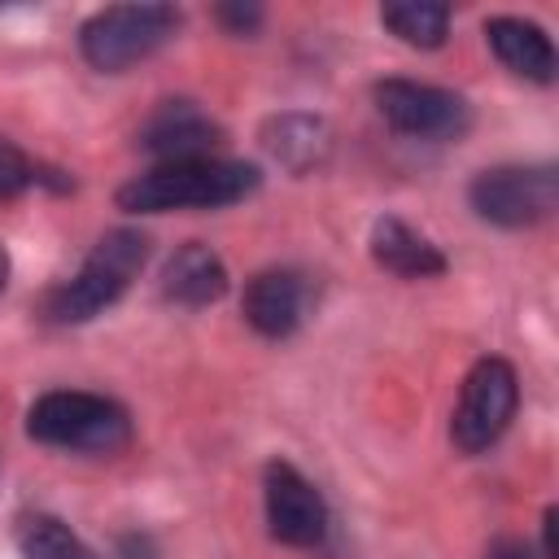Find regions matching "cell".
Masks as SVG:
<instances>
[{"instance_id": "cell-1", "label": "cell", "mask_w": 559, "mask_h": 559, "mask_svg": "<svg viewBox=\"0 0 559 559\" xmlns=\"http://www.w3.org/2000/svg\"><path fill=\"white\" fill-rule=\"evenodd\" d=\"M262 170L236 157H192L162 162L118 188V210L127 214H170V210H223L253 197Z\"/></svg>"}, {"instance_id": "cell-2", "label": "cell", "mask_w": 559, "mask_h": 559, "mask_svg": "<svg viewBox=\"0 0 559 559\" xmlns=\"http://www.w3.org/2000/svg\"><path fill=\"white\" fill-rule=\"evenodd\" d=\"M144 258H148V240L144 231L135 227H114L105 231L92 253L83 258V266L57 284L44 301V319L57 323V328H74V323H92L96 314H105L131 284L135 275L144 271Z\"/></svg>"}, {"instance_id": "cell-3", "label": "cell", "mask_w": 559, "mask_h": 559, "mask_svg": "<svg viewBox=\"0 0 559 559\" xmlns=\"http://www.w3.org/2000/svg\"><path fill=\"white\" fill-rule=\"evenodd\" d=\"M26 432L52 450L79 454H114L131 441V415L122 402L87 389H52L39 393L26 411Z\"/></svg>"}, {"instance_id": "cell-4", "label": "cell", "mask_w": 559, "mask_h": 559, "mask_svg": "<svg viewBox=\"0 0 559 559\" xmlns=\"http://www.w3.org/2000/svg\"><path fill=\"white\" fill-rule=\"evenodd\" d=\"M179 31L175 4H109L79 26V52L100 74H122Z\"/></svg>"}, {"instance_id": "cell-5", "label": "cell", "mask_w": 559, "mask_h": 559, "mask_svg": "<svg viewBox=\"0 0 559 559\" xmlns=\"http://www.w3.org/2000/svg\"><path fill=\"white\" fill-rule=\"evenodd\" d=\"M467 205L480 223L520 231L537 227L559 210V170L555 166H489L467 183Z\"/></svg>"}, {"instance_id": "cell-6", "label": "cell", "mask_w": 559, "mask_h": 559, "mask_svg": "<svg viewBox=\"0 0 559 559\" xmlns=\"http://www.w3.org/2000/svg\"><path fill=\"white\" fill-rule=\"evenodd\" d=\"M520 406V376L507 358H480L472 362V371L463 376L459 389V406L450 415V441L463 454H480L489 450L515 419Z\"/></svg>"}, {"instance_id": "cell-7", "label": "cell", "mask_w": 559, "mask_h": 559, "mask_svg": "<svg viewBox=\"0 0 559 559\" xmlns=\"http://www.w3.org/2000/svg\"><path fill=\"white\" fill-rule=\"evenodd\" d=\"M380 118L415 140H459L472 127V105L437 83H415V79H380L371 87Z\"/></svg>"}, {"instance_id": "cell-8", "label": "cell", "mask_w": 559, "mask_h": 559, "mask_svg": "<svg viewBox=\"0 0 559 559\" xmlns=\"http://www.w3.org/2000/svg\"><path fill=\"white\" fill-rule=\"evenodd\" d=\"M262 511L266 528L284 546H319L328 537V502L323 493L284 459L262 467Z\"/></svg>"}, {"instance_id": "cell-9", "label": "cell", "mask_w": 559, "mask_h": 559, "mask_svg": "<svg viewBox=\"0 0 559 559\" xmlns=\"http://www.w3.org/2000/svg\"><path fill=\"white\" fill-rule=\"evenodd\" d=\"M140 148L162 162H192V157H214L223 144V127L197 105V100H162L144 127H140Z\"/></svg>"}, {"instance_id": "cell-10", "label": "cell", "mask_w": 559, "mask_h": 559, "mask_svg": "<svg viewBox=\"0 0 559 559\" xmlns=\"http://www.w3.org/2000/svg\"><path fill=\"white\" fill-rule=\"evenodd\" d=\"M306 306H310V284L293 266H266V271L249 275L245 297H240L245 323L266 341L293 336L306 319Z\"/></svg>"}, {"instance_id": "cell-11", "label": "cell", "mask_w": 559, "mask_h": 559, "mask_svg": "<svg viewBox=\"0 0 559 559\" xmlns=\"http://www.w3.org/2000/svg\"><path fill=\"white\" fill-rule=\"evenodd\" d=\"M231 275H227V262L201 245V240H188L179 245L166 262H162V297L175 301V306H188V310H201V306H214L223 293H227Z\"/></svg>"}, {"instance_id": "cell-12", "label": "cell", "mask_w": 559, "mask_h": 559, "mask_svg": "<svg viewBox=\"0 0 559 559\" xmlns=\"http://www.w3.org/2000/svg\"><path fill=\"white\" fill-rule=\"evenodd\" d=\"M485 39H489L493 57H498L511 74H520V79H528V83H537V87H550V83H555V70H559L555 44H550V35H546L537 22L498 13V17L485 22Z\"/></svg>"}, {"instance_id": "cell-13", "label": "cell", "mask_w": 559, "mask_h": 559, "mask_svg": "<svg viewBox=\"0 0 559 559\" xmlns=\"http://www.w3.org/2000/svg\"><path fill=\"white\" fill-rule=\"evenodd\" d=\"M258 140H262L266 157L288 175H310L332 153V131L314 114H275L262 122Z\"/></svg>"}, {"instance_id": "cell-14", "label": "cell", "mask_w": 559, "mask_h": 559, "mask_svg": "<svg viewBox=\"0 0 559 559\" xmlns=\"http://www.w3.org/2000/svg\"><path fill=\"white\" fill-rule=\"evenodd\" d=\"M367 249H371V262L384 266L397 280H432V275L445 271V253L424 231H415L411 223H402L393 214H384V218L371 223Z\"/></svg>"}, {"instance_id": "cell-15", "label": "cell", "mask_w": 559, "mask_h": 559, "mask_svg": "<svg viewBox=\"0 0 559 559\" xmlns=\"http://www.w3.org/2000/svg\"><path fill=\"white\" fill-rule=\"evenodd\" d=\"M13 542H17L22 559H100L66 520L44 515V511L22 515L13 528Z\"/></svg>"}, {"instance_id": "cell-16", "label": "cell", "mask_w": 559, "mask_h": 559, "mask_svg": "<svg viewBox=\"0 0 559 559\" xmlns=\"http://www.w3.org/2000/svg\"><path fill=\"white\" fill-rule=\"evenodd\" d=\"M380 22L411 48H441L450 35V4H428V0H402L384 4Z\"/></svg>"}, {"instance_id": "cell-17", "label": "cell", "mask_w": 559, "mask_h": 559, "mask_svg": "<svg viewBox=\"0 0 559 559\" xmlns=\"http://www.w3.org/2000/svg\"><path fill=\"white\" fill-rule=\"evenodd\" d=\"M39 183H48V188H57V192L70 188V179H66L61 170H44L35 157H26L13 140L0 135V201H13V197H22V192H31V188H39Z\"/></svg>"}, {"instance_id": "cell-18", "label": "cell", "mask_w": 559, "mask_h": 559, "mask_svg": "<svg viewBox=\"0 0 559 559\" xmlns=\"http://www.w3.org/2000/svg\"><path fill=\"white\" fill-rule=\"evenodd\" d=\"M214 17L231 31V35H253L262 26V9L258 4H218Z\"/></svg>"}, {"instance_id": "cell-19", "label": "cell", "mask_w": 559, "mask_h": 559, "mask_svg": "<svg viewBox=\"0 0 559 559\" xmlns=\"http://www.w3.org/2000/svg\"><path fill=\"white\" fill-rule=\"evenodd\" d=\"M480 559H542V555H533V546L520 537H493Z\"/></svg>"}, {"instance_id": "cell-20", "label": "cell", "mask_w": 559, "mask_h": 559, "mask_svg": "<svg viewBox=\"0 0 559 559\" xmlns=\"http://www.w3.org/2000/svg\"><path fill=\"white\" fill-rule=\"evenodd\" d=\"M4 284H9V253L0 249V293H4Z\"/></svg>"}]
</instances>
